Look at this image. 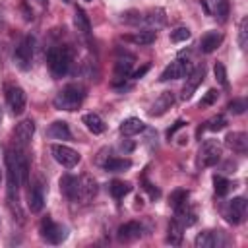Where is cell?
<instances>
[{
	"label": "cell",
	"instance_id": "obj_1",
	"mask_svg": "<svg viewBox=\"0 0 248 248\" xmlns=\"http://www.w3.org/2000/svg\"><path fill=\"white\" fill-rule=\"evenodd\" d=\"M83 99H85L83 87H81V85H76V83H70V85H66L64 89H60V91L56 93V97L52 99V105H54V108H58V110H68V112H72V110H76V108L81 107Z\"/></svg>",
	"mask_w": 248,
	"mask_h": 248
},
{
	"label": "cell",
	"instance_id": "obj_2",
	"mask_svg": "<svg viewBox=\"0 0 248 248\" xmlns=\"http://www.w3.org/2000/svg\"><path fill=\"white\" fill-rule=\"evenodd\" d=\"M46 64L54 78H64L72 66V50L68 46H50L46 52Z\"/></svg>",
	"mask_w": 248,
	"mask_h": 248
},
{
	"label": "cell",
	"instance_id": "obj_3",
	"mask_svg": "<svg viewBox=\"0 0 248 248\" xmlns=\"http://www.w3.org/2000/svg\"><path fill=\"white\" fill-rule=\"evenodd\" d=\"M33 50H35V39L31 35H25L21 39V43L16 46L14 52V62L19 70H29L31 68V60H33Z\"/></svg>",
	"mask_w": 248,
	"mask_h": 248
},
{
	"label": "cell",
	"instance_id": "obj_4",
	"mask_svg": "<svg viewBox=\"0 0 248 248\" xmlns=\"http://www.w3.org/2000/svg\"><path fill=\"white\" fill-rule=\"evenodd\" d=\"M221 155H223V147L215 141V140H207L200 145V151H198V165L200 167H213L221 161Z\"/></svg>",
	"mask_w": 248,
	"mask_h": 248
},
{
	"label": "cell",
	"instance_id": "obj_5",
	"mask_svg": "<svg viewBox=\"0 0 248 248\" xmlns=\"http://www.w3.org/2000/svg\"><path fill=\"white\" fill-rule=\"evenodd\" d=\"M39 231H41V236H43L46 242H50V244H60V242H64L66 236H68L66 227L54 223L50 217H45V219L41 221Z\"/></svg>",
	"mask_w": 248,
	"mask_h": 248
},
{
	"label": "cell",
	"instance_id": "obj_6",
	"mask_svg": "<svg viewBox=\"0 0 248 248\" xmlns=\"http://www.w3.org/2000/svg\"><path fill=\"white\" fill-rule=\"evenodd\" d=\"M50 153H52L54 161L60 163L64 169H74V167L79 163V159H81L76 149H72V147H68V145H62V143H54V145L50 147Z\"/></svg>",
	"mask_w": 248,
	"mask_h": 248
},
{
	"label": "cell",
	"instance_id": "obj_7",
	"mask_svg": "<svg viewBox=\"0 0 248 248\" xmlns=\"http://www.w3.org/2000/svg\"><path fill=\"white\" fill-rule=\"evenodd\" d=\"M246 207H248L246 200L242 196H238V198H232L231 202H227V205L223 209V215L231 225H240L246 217Z\"/></svg>",
	"mask_w": 248,
	"mask_h": 248
},
{
	"label": "cell",
	"instance_id": "obj_8",
	"mask_svg": "<svg viewBox=\"0 0 248 248\" xmlns=\"http://www.w3.org/2000/svg\"><path fill=\"white\" fill-rule=\"evenodd\" d=\"M190 72H192V64H190L186 58H176V60H172V62L163 70V74L159 76V81L180 79V78H186Z\"/></svg>",
	"mask_w": 248,
	"mask_h": 248
},
{
	"label": "cell",
	"instance_id": "obj_9",
	"mask_svg": "<svg viewBox=\"0 0 248 248\" xmlns=\"http://www.w3.org/2000/svg\"><path fill=\"white\" fill-rule=\"evenodd\" d=\"M203 74H205L203 66H200V68H192V72L186 76V81H184L182 91H180V99H182V101H188V99L194 95V91L198 89V85L203 81Z\"/></svg>",
	"mask_w": 248,
	"mask_h": 248
},
{
	"label": "cell",
	"instance_id": "obj_10",
	"mask_svg": "<svg viewBox=\"0 0 248 248\" xmlns=\"http://www.w3.org/2000/svg\"><path fill=\"white\" fill-rule=\"evenodd\" d=\"M194 244L198 248H219V246H225L227 244V238L223 234V231H203L196 236Z\"/></svg>",
	"mask_w": 248,
	"mask_h": 248
},
{
	"label": "cell",
	"instance_id": "obj_11",
	"mask_svg": "<svg viewBox=\"0 0 248 248\" xmlns=\"http://www.w3.org/2000/svg\"><path fill=\"white\" fill-rule=\"evenodd\" d=\"M97 190H99L97 180H95L93 176L85 174V176L79 178V184H78V200H79L81 203H89V202L97 196Z\"/></svg>",
	"mask_w": 248,
	"mask_h": 248
},
{
	"label": "cell",
	"instance_id": "obj_12",
	"mask_svg": "<svg viewBox=\"0 0 248 248\" xmlns=\"http://www.w3.org/2000/svg\"><path fill=\"white\" fill-rule=\"evenodd\" d=\"M33 134H35V122H33L31 118H25V120H21V122L16 126V130H14V140H16V143H17L19 147H25V145L31 141Z\"/></svg>",
	"mask_w": 248,
	"mask_h": 248
},
{
	"label": "cell",
	"instance_id": "obj_13",
	"mask_svg": "<svg viewBox=\"0 0 248 248\" xmlns=\"http://www.w3.org/2000/svg\"><path fill=\"white\" fill-rule=\"evenodd\" d=\"M6 99H8V105L12 108L14 114H21L25 110V103H27V97H25V91L17 85L14 87H8V93H6Z\"/></svg>",
	"mask_w": 248,
	"mask_h": 248
},
{
	"label": "cell",
	"instance_id": "obj_14",
	"mask_svg": "<svg viewBox=\"0 0 248 248\" xmlns=\"http://www.w3.org/2000/svg\"><path fill=\"white\" fill-rule=\"evenodd\" d=\"M141 232H143V227L138 221H128V223H124V225L118 227L116 238L120 242H134V240H138L141 236Z\"/></svg>",
	"mask_w": 248,
	"mask_h": 248
},
{
	"label": "cell",
	"instance_id": "obj_15",
	"mask_svg": "<svg viewBox=\"0 0 248 248\" xmlns=\"http://www.w3.org/2000/svg\"><path fill=\"white\" fill-rule=\"evenodd\" d=\"M27 207L31 213H39L45 207V190L41 184H33L27 192Z\"/></svg>",
	"mask_w": 248,
	"mask_h": 248
},
{
	"label": "cell",
	"instance_id": "obj_16",
	"mask_svg": "<svg viewBox=\"0 0 248 248\" xmlns=\"http://www.w3.org/2000/svg\"><path fill=\"white\" fill-rule=\"evenodd\" d=\"M172 105H174V95H172V91H165V93H161V95L153 101V105H151V108H149V116H161V114H165Z\"/></svg>",
	"mask_w": 248,
	"mask_h": 248
},
{
	"label": "cell",
	"instance_id": "obj_17",
	"mask_svg": "<svg viewBox=\"0 0 248 248\" xmlns=\"http://www.w3.org/2000/svg\"><path fill=\"white\" fill-rule=\"evenodd\" d=\"M225 143L227 147H231L234 153H240L244 155L248 151V136L244 132H229L227 138H225Z\"/></svg>",
	"mask_w": 248,
	"mask_h": 248
},
{
	"label": "cell",
	"instance_id": "obj_18",
	"mask_svg": "<svg viewBox=\"0 0 248 248\" xmlns=\"http://www.w3.org/2000/svg\"><path fill=\"white\" fill-rule=\"evenodd\" d=\"M209 14H211L217 21L225 23V21L229 19V14H231V4H229V0H209Z\"/></svg>",
	"mask_w": 248,
	"mask_h": 248
},
{
	"label": "cell",
	"instance_id": "obj_19",
	"mask_svg": "<svg viewBox=\"0 0 248 248\" xmlns=\"http://www.w3.org/2000/svg\"><path fill=\"white\" fill-rule=\"evenodd\" d=\"M143 23L153 31V29H161V27H165V23H167V16H165V10H161V8H155V10H149L143 17Z\"/></svg>",
	"mask_w": 248,
	"mask_h": 248
},
{
	"label": "cell",
	"instance_id": "obj_20",
	"mask_svg": "<svg viewBox=\"0 0 248 248\" xmlns=\"http://www.w3.org/2000/svg\"><path fill=\"white\" fill-rule=\"evenodd\" d=\"M221 43H223V35H221L219 31H207V33L200 39V50L205 52V54H209V52H213Z\"/></svg>",
	"mask_w": 248,
	"mask_h": 248
},
{
	"label": "cell",
	"instance_id": "obj_21",
	"mask_svg": "<svg viewBox=\"0 0 248 248\" xmlns=\"http://www.w3.org/2000/svg\"><path fill=\"white\" fill-rule=\"evenodd\" d=\"M78 184H79V178H76L72 174H64L60 178V190H62V194L68 200H74V202H78Z\"/></svg>",
	"mask_w": 248,
	"mask_h": 248
},
{
	"label": "cell",
	"instance_id": "obj_22",
	"mask_svg": "<svg viewBox=\"0 0 248 248\" xmlns=\"http://www.w3.org/2000/svg\"><path fill=\"white\" fill-rule=\"evenodd\" d=\"M174 211H176V217H174V219H176L182 227H192V225L196 223V219H198L196 211L188 205V202H184L182 205H178Z\"/></svg>",
	"mask_w": 248,
	"mask_h": 248
},
{
	"label": "cell",
	"instance_id": "obj_23",
	"mask_svg": "<svg viewBox=\"0 0 248 248\" xmlns=\"http://www.w3.org/2000/svg\"><path fill=\"white\" fill-rule=\"evenodd\" d=\"M120 134L122 136H126V138H130V136H136V134H140V132H143L145 130V124L140 120V118H126V120H122V124H120Z\"/></svg>",
	"mask_w": 248,
	"mask_h": 248
},
{
	"label": "cell",
	"instance_id": "obj_24",
	"mask_svg": "<svg viewBox=\"0 0 248 248\" xmlns=\"http://www.w3.org/2000/svg\"><path fill=\"white\" fill-rule=\"evenodd\" d=\"M81 122L85 124V128H87L91 134H103L105 128H107L105 122H103V118H101L97 112H87V114H83Z\"/></svg>",
	"mask_w": 248,
	"mask_h": 248
},
{
	"label": "cell",
	"instance_id": "obj_25",
	"mask_svg": "<svg viewBox=\"0 0 248 248\" xmlns=\"http://www.w3.org/2000/svg\"><path fill=\"white\" fill-rule=\"evenodd\" d=\"M130 167H132V161L124 157H108L103 163V169L108 172H122V170H128Z\"/></svg>",
	"mask_w": 248,
	"mask_h": 248
},
{
	"label": "cell",
	"instance_id": "obj_26",
	"mask_svg": "<svg viewBox=\"0 0 248 248\" xmlns=\"http://www.w3.org/2000/svg\"><path fill=\"white\" fill-rule=\"evenodd\" d=\"M182 234H184V227H182L176 219H172V221L169 223V227H167V242L172 244V246H180Z\"/></svg>",
	"mask_w": 248,
	"mask_h": 248
},
{
	"label": "cell",
	"instance_id": "obj_27",
	"mask_svg": "<svg viewBox=\"0 0 248 248\" xmlns=\"http://www.w3.org/2000/svg\"><path fill=\"white\" fill-rule=\"evenodd\" d=\"M48 136L54 140H72V132L64 120H56L48 126Z\"/></svg>",
	"mask_w": 248,
	"mask_h": 248
},
{
	"label": "cell",
	"instance_id": "obj_28",
	"mask_svg": "<svg viewBox=\"0 0 248 248\" xmlns=\"http://www.w3.org/2000/svg\"><path fill=\"white\" fill-rule=\"evenodd\" d=\"M74 25L81 35H89L91 33V21H89L87 14L81 8H76V12H74Z\"/></svg>",
	"mask_w": 248,
	"mask_h": 248
},
{
	"label": "cell",
	"instance_id": "obj_29",
	"mask_svg": "<svg viewBox=\"0 0 248 248\" xmlns=\"http://www.w3.org/2000/svg\"><path fill=\"white\" fill-rule=\"evenodd\" d=\"M155 39H157V35H155V31H151V29L136 31V33H132V35L128 37V41H132L134 45H140V46L151 45V43H155Z\"/></svg>",
	"mask_w": 248,
	"mask_h": 248
},
{
	"label": "cell",
	"instance_id": "obj_30",
	"mask_svg": "<svg viewBox=\"0 0 248 248\" xmlns=\"http://www.w3.org/2000/svg\"><path fill=\"white\" fill-rule=\"evenodd\" d=\"M130 190H132L130 182H124V180H112V182L108 184V192H110L112 198H116V200H120V198H124L126 194H130Z\"/></svg>",
	"mask_w": 248,
	"mask_h": 248
},
{
	"label": "cell",
	"instance_id": "obj_31",
	"mask_svg": "<svg viewBox=\"0 0 248 248\" xmlns=\"http://www.w3.org/2000/svg\"><path fill=\"white\" fill-rule=\"evenodd\" d=\"M132 72V56L130 58H118L116 66H114V74L118 79H126Z\"/></svg>",
	"mask_w": 248,
	"mask_h": 248
},
{
	"label": "cell",
	"instance_id": "obj_32",
	"mask_svg": "<svg viewBox=\"0 0 248 248\" xmlns=\"http://www.w3.org/2000/svg\"><path fill=\"white\" fill-rule=\"evenodd\" d=\"M213 188H215V194H217V196H225V194L232 188V182L227 180L225 176L215 174V176H213Z\"/></svg>",
	"mask_w": 248,
	"mask_h": 248
},
{
	"label": "cell",
	"instance_id": "obj_33",
	"mask_svg": "<svg viewBox=\"0 0 248 248\" xmlns=\"http://www.w3.org/2000/svg\"><path fill=\"white\" fill-rule=\"evenodd\" d=\"M227 126V116L225 114H215L213 118H209L207 122H205V130H211V132H219V130H223Z\"/></svg>",
	"mask_w": 248,
	"mask_h": 248
},
{
	"label": "cell",
	"instance_id": "obj_34",
	"mask_svg": "<svg viewBox=\"0 0 248 248\" xmlns=\"http://www.w3.org/2000/svg\"><path fill=\"white\" fill-rule=\"evenodd\" d=\"M213 74H215V79L219 81V85H221L223 89H229V78H227V70H225V66H223L221 62H217V64L213 66Z\"/></svg>",
	"mask_w": 248,
	"mask_h": 248
},
{
	"label": "cell",
	"instance_id": "obj_35",
	"mask_svg": "<svg viewBox=\"0 0 248 248\" xmlns=\"http://www.w3.org/2000/svg\"><path fill=\"white\" fill-rule=\"evenodd\" d=\"M188 196H190V194H188V190H180V188H178V190H174V192L170 194L169 203H170V205L176 209L178 205H182L184 202H188Z\"/></svg>",
	"mask_w": 248,
	"mask_h": 248
},
{
	"label": "cell",
	"instance_id": "obj_36",
	"mask_svg": "<svg viewBox=\"0 0 248 248\" xmlns=\"http://www.w3.org/2000/svg\"><path fill=\"white\" fill-rule=\"evenodd\" d=\"M248 19L246 17H242V21H240V27H238V46L244 50L246 46H248Z\"/></svg>",
	"mask_w": 248,
	"mask_h": 248
},
{
	"label": "cell",
	"instance_id": "obj_37",
	"mask_svg": "<svg viewBox=\"0 0 248 248\" xmlns=\"http://www.w3.org/2000/svg\"><path fill=\"white\" fill-rule=\"evenodd\" d=\"M190 39V29L188 27H176L170 31V41L172 43H182V41H188Z\"/></svg>",
	"mask_w": 248,
	"mask_h": 248
},
{
	"label": "cell",
	"instance_id": "obj_38",
	"mask_svg": "<svg viewBox=\"0 0 248 248\" xmlns=\"http://www.w3.org/2000/svg\"><path fill=\"white\" fill-rule=\"evenodd\" d=\"M227 108H229V112H232V114H242V112L248 108V103H246V99H232Z\"/></svg>",
	"mask_w": 248,
	"mask_h": 248
},
{
	"label": "cell",
	"instance_id": "obj_39",
	"mask_svg": "<svg viewBox=\"0 0 248 248\" xmlns=\"http://www.w3.org/2000/svg\"><path fill=\"white\" fill-rule=\"evenodd\" d=\"M217 97H219V91H217V89H209V91L203 95V99L198 103V107H200V108H205V107L213 105V103L217 101Z\"/></svg>",
	"mask_w": 248,
	"mask_h": 248
},
{
	"label": "cell",
	"instance_id": "obj_40",
	"mask_svg": "<svg viewBox=\"0 0 248 248\" xmlns=\"http://www.w3.org/2000/svg\"><path fill=\"white\" fill-rule=\"evenodd\" d=\"M184 124H186L184 120H176V122H174V126H172V128H170V130L167 132V138L170 140V138H172V136H174V134H176V132H178L180 128H184Z\"/></svg>",
	"mask_w": 248,
	"mask_h": 248
},
{
	"label": "cell",
	"instance_id": "obj_41",
	"mask_svg": "<svg viewBox=\"0 0 248 248\" xmlns=\"http://www.w3.org/2000/svg\"><path fill=\"white\" fill-rule=\"evenodd\" d=\"M149 68H151V64H145L143 68H140V70H136V72L132 74V78H134V79H140V78H141V76H143V74H145V72H147Z\"/></svg>",
	"mask_w": 248,
	"mask_h": 248
},
{
	"label": "cell",
	"instance_id": "obj_42",
	"mask_svg": "<svg viewBox=\"0 0 248 248\" xmlns=\"http://www.w3.org/2000/svg\"><path fill=\"white\" fill-rule=\"evenodd\" d=\"M149 194H151V198H159V190L157 188H153V184H149V182H145V186H143Z\"/></svg>",
	"mask_w": 248,
	"mask_h": 248
},
{
	"label": "cell",
	"instance_id": "obj_43",
	"mask_svg": "<svg viewBox=\"0 0 248 248\" xmlns=\"http://www.w3.org/2000/svg\"><path fill=\"white\" fill-rule=\"evenodd\" d=\"M200 4L203 6V10H205V14H209V0H200Z\"/></svg>",
	"mask_w": 248,
	"mask_h": 248
},
{
	"label": "cell",
	"instance_id": "obj_44",
	"mask_svg": "<svg viewBox=\"0 0 248 248\" xmlns=\"http://www.w3.org/2000/svg\"><path fill=\"white\" fill-rule=\"evenodd\" d=\"M35 2H37L39 6H46V4H48V0H35Z\"/></svg>",
	"mask_w": 248,
	"mask_h": 248
},
{
	"label": "cell",
	"instance_id": "obj_45",
	"mask_svg": "<svg viewBox=\"0 0 248 248\" xmlns=\"http://www.w3.org/2000/svg\"><path fill=\"white\" fill-rule=\"evenodd\" d=\"M62 2H64V4H70V2H72V0H62Z\"/></svg>",
	"mask_w": 248,
	"mask_h": 248
},
{
	"label": "cell",
	"instance_id": "obj_46",
	"mask_svg": "<svg viewBox=\"0 0 248 248\" xmlns=\"http://www.w3.org/2000/svg\"><path fill=\"white\" fill-rule=\"evenodd\" d=\"M0 29H2V16H0Z\"/></svg>",
	"mask_w": 248,
	"mask_h": 248
},
{
	"label": "cell",
	"instance_id": "obj_47",
	"mask_svg": "<svg viewBox=\"0 0 248 248\" xmlns=\"http://www.w3.org/2000/svg\"><path fill=\"white\" fill-rule=\"evenodd\" d=\"M0 120H2V108H0Z\"/></svg>",
	"mask_w": 248,
	"mask_h": 248
},
{
	"label": "cell",
	"instance_id": "obj_48",
	"mask_svg": "<svg viewBox=\"0 0 248 248\" xmlns=\"http://www.w3.org/2000/svg\"><path fill=\"white\" fill-rule=\"evenodd\" d=\"M85 2H93V0H85Z\"/></svg>",
	"mask_w": 248,
	"mask_h": 248
},
{
	"label": "cell",
	"instance_id": "obj_49",
	"mask_svg": "<svg viewBox=\"0 0 248 248\" xmlns=\"http://www.w3.org/2000/svg\"><path fill=\"white\" fill-rule=\"evenodd\" d=\"M0 180H2V174H0Z\"/></svg>",
	"mask_w": 248,
	"mask_h": 248
}]
</instances>
